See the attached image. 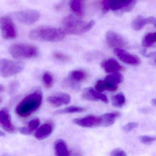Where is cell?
<instances>
[{
  "label": "cell",
  "mask_w": 156,
  "mask_h": 156,
  "mask_svg": "<svg viewBox=\"0 0 156 156\" xmlns=\"http://www.w3.org/2000/svg\"><path fill=\"white\" fill-rule=\"evenodd\" d=\"M4 90V87L2 85L0 84V92H3Z\"/></svg>",
  "instance_id": "cell-35"
},
{
  "label": "cell",
  "mask_w": 156,
  "mask_h": 156,
  "mask_svg": "<svg viewBox=\"0 0 156 156\" xmlns=\"http://www.w3.org/2000/svg\"><path fill=\"white\" fill-rule=\"evenodd\" d=\"M94 24V21L87 23L70 15L63 20L61 29L66 34L78 35L90 30Z\"/></svg>",
  "instance_id": "cell-3"
},
{
  "label": "cell",
  "mask_w": 156,
  "mask_h": 156,
  "mask_svg": "<svg viewBox=\"0 0 156 156\" xmlns=\"http://www.w3.org/2000/svg\"><path fill=\"white\" fill-rule=\"evenodd\" d=\"M70 95L66 93H60L50 96L47 98L49 104L55 107H59L69 104L71 102Z\"/></svg>",
  "instance_id": "cell-14"
},
{
  "label": "cell",
  "mask_w": 156,
  "mask_h": 156,
  "mask_svg": "<svg viewBox=\"0 0 156 156\" xmlns=\"http://www.w3.org/2000/svg\"><path fill=\"white\" fill-rule=\"evenodd\" d=\"M43 99L41 90L37 89L27 96L17 106L16 112L22 117H26L35 112L41 106Z\"/></svg>",
  "instance_id": "cell-2"
},
{
  "label": "cell",
  "mask_w": 156,
  "mask_h": 156,
  "mask_svg": "<svg viewBox=\"0 0 156 156\" xmlns=\"http://www.w3.org/2000/svg\"><path fill=\"white\" fill-rule=\"evenodd\" d=\"M110 155L112 156H126L127 154L121 149H115L110 152Z\"/></svg>",
  "instance_id": "cell-33"
},
{
  "label": "cell",
  "mask_w": 156,
  "mask_h": 156,
  "mask_svg": "<svg viewBox=\"0 0 156 156\" xmlns=\"http://www.w3.org/2000/svg\"><path fill=\"white\" fill-rule=\"evenodd\" d=\"M62 84L65 87H68L75 91H78L81 88L80 83L74 82L68 77L64 80Z\"/></svg>",
  "instance_id": "cell-28"
},
{
  "label": "cell",
  "mask_w": 156,
  "mask_h": 156,
  "mask_svg": "<svg viewBox=\"0 0 156 156\" xmlns=\"http://www.w3.org/2000/svg\"><path fill=\"white\" fill-rule=\"evenodd\" d=\"M138 126V124L136 122H129L126 124L122 126V129L124 132L126 133H129V132Z\"/></svg>",
  "instance_id": "cell-32"
},
{
  "label": "cell",
  "mask_w": 156,
  "mask_h": 156,
  "mask_svg": "<svg viewBox=\"0 0 156 156\" xmlns=\"http://www.w3.org/2000/svg\"><path fill=\"white\" fill-rule=\"evenodd\" d=\"M111 101L112 105L114 107L120 108L124 106L126 104V98L124 94L119 93L112 97Z\"/></svg>",
  "instance_id": "cell-26"
},
{
  "label": "cell",
  "mask_w": 156,
  "mask_h": 156,
  "mask_svg": "<svg viewBox=\"0 0 156 156\" xmlns=\"http://www.w3.org/2000/svg\"><path fill=\"white\" fill-rule=\"evenodd\" d=\"M0 126L6 132L10 134L17 132V128L12 122L9 112L6 108L0 110Z\"/></svg>",
  "instance_id": "cell-9"
},
{
  "label": "cell",
  "mask_w": 156,
  "mask_h": 156,
  "mask_svg": "<svg viewBox=\"0 0 156 156\" xmlns=\"http://www.w3.org/2000/svg\"><path fill=\"white\" fill-rule=\"evenodd\" d=\"M120 116V114L118 112H110L104 114L100 117L101 119L100 126L108 127L112 126Z\"/></svg>",
  "instance_id": "cell-19"
},
{
  "label": "cell",
  "mask_w": 156,
  "mask_h": 156,
  "mask_svg": "<svg viewBox=\"0 0 156 156\" xmlns=\"http://www.w3.org/2000/svg\"><path fill=\"white\" fill-rule=\"evenodd\" d=\"M101 66L108 73H114L124 70V67L113 58L106 59L101 62Z\"/></svg>",
  "instance_id": "cell-16"
},
{
  "label": "cell",
  "mask_w": 156,
  "mask_h": 156,
  "mask_svg": "<svg viewBox=\"0 0 156 156\" xmlns=\"http://www.w3.org/2000/svg\"><path fill=\"white\" fill-rule=\"evenodd\" d=\"M115 55L123 62L132 66H137L140 63V60L136 55L131 54L120 48H115Z\"/></svg>",
  "instance_id": "cell-10"
},
{
  "label": "cell",
  "mask_w": 156,
  "mask_h": 156,
  "mask_svg": "<svg viewBox=\"0 0 156 156\" xmlns=\"http://www.w3.org/2000/svg\"><path fill=\"white\" fill-rule=\"evenodd\" d=\"M106 40L109 47L120 48L126 45V42L122 36L111 31L108 32L106 34Z\"/></svg>",
  "instance_id": "cell-13"
},
{
  "label": "cell",
  "mask_w": 156,
  "mask_h": 156,
  "mask_svg": "<svg viewBox=\"0 0 156 156\" xmlns=\"http://www.w3.org/2000/svg\"><path fill=\"white\" fill-rule=\"evenodd\" d=\"M10 54L15 59H29L36 58L39 55L37 46L26 44H15L9 48Z\"/></svg>",
  "instance_id": "cell-4"
},
{
  "label": "cell",
  "mask_w": 156,
  "mask_h": 156,
  "mask_svg": "<svg viewBox=\"0 0 156 156\" xmlns=\"http://www.w3.org/2000/svg\"><path fill=\"white\" fill-rule=\"evenodd\" d=\"M156 140V137L153 136H141L139 137V140L141 143L146 145L152 144Z\"/></svg>",
  "instance_id": "cell-31"
},
{
  "label": "cell",
  "mask_w": 156,
  "mask_h": 156,
  "mask_svg": "<svg viewBox=\"0 0 156 156\" xmlns=\"http://www.w3.org/2000/svg\"><path fill=\"white\" fill-rule=\"evenodd\" d=\"M83 99L88 101H101L105 104L108 103V100L105 95L95 90L92 87H87L83 89L82 93Z\"/></svg>",
  "instance_id": "cell-12"
},
{
  "label": "cell",
  "mask_w": 156,
  "mask_h": 156,
  "mask_svg": "<svg viewBox=\"0 0 156 156\" xmlns=\"http://www.w3.org/2000/svg\"><path fill=\"white\" fill-rule=\"evenodd\" d=\"M4 136H5V133L3 131L0 130V137Z\"/></svg>",
  "instance_id": "cell-34"
},
{
  "label": "cell",
  "mask_w": 156,
  "mask_h": 156,
  "mask_svg": "<svg viewBox=\"0 0 156 156\" xmlns=\"http://www.w3.org/2000/svg\"><path fill=\"white\" fill-rule=\"evenodd\" d=\"M43 81L44 86L47 88H51L54 83V78L51 73L45 72L43 74L42 77Z\"/></svg>",
  "instance_id": "cell-29"
},
{
  "label": "cell",
  "mask_w": 156,
  "mask_h": 156,
  "mask_svg": "<svg viewBox=\"0 0 156 156\" xmlns=\"http://www.w3.org/2000/svg\"><path fill=\"white\" fill-rule=\"evenodd\" d=\"M151 103H152V105H156V99L155 98H154V99H153L152 100V101H151Z\"/></svg>",
  "instance_id": "cell-36"
},
{
  "label": "cell",
  "mask_w": 156,
  "mask_h": 156,
  "mask_svg": "<svg viewBox=\"0 0 156 156\" xmlns=\"http://www.w3.org/2000/svg\"><path fill=\"white\" fill-rule=\"evenodd\" d=\"M147 24H152L156 27V19L153 17L144 18L143 16H138L133 20L131 25L133 30L138 31L142 30Z\"/></svg>",
  "instance_id": "cell-15"
},
{
  "label": "cell",
  "mask_w": 156,
  "mask_h": 156,
  "mask_svg": "<svg viewBox=\"0 0 156 156\" xmlns=\"http://www.w3.org/2000/svg\"><path fill=\"white\" fill-rule=\"evenodd\" d=\"M54 146L56 156H68L70 155V152L68 150L67 145L63 140L59 139L56 140Z\"/></svg>",
  "instance_id": "cell-21"
},
{
  "label": "cell",
  "mask_w": 156,
  "mask_h": 156,
  "mask_svg": "<svg viewBox=\"0 0 156 156\" xmlns=\"http://www.w3.org/2000/svg\"><path fill=\"white\" fill-rule=\"evenodd\" d=\"M53 56L55 59L61 62H69L71 60L70 56L60 52H55L53 53Z\"/></svg>",
  "instance_id": "cell-30"
},
{
  "label": "cell",
  "mask_w": 156,
  "mask_h": 156,
  "mask_svg": "<svg viewBox=\"0 0 156 156\" xmlns=\"http://www.w3.org/2000/svg\"><path fill=\"white\" fill-rule=\"evenodd\" d=\"M136 4V0H103L102 10L104 13L109 10L129 12Z\"/></svg>",
  "instance_id": "cell-6"
},
{
  "label": "cell",
  "mask_w": 156,
  "mask_h": 156,
  "mask_svg": "<svg viewBox=\"0 0 156 156\" xmlns=\"http://www.w3.org/2000/svg\"><path fill=\"white\" fill-rule=\"evenodd\" d=\"M25 67V63L19 61L0 59V76L7 78L18 74Z\"/></svg>",
  "instance_id": "cell-5"
},
{
  "label": "cell",
  "mask_w": 156,
  "mask_h": 156,
  "mask_svg": "<svg viewBox=\"0 0 156 156\" xmlns=\"http://www.w3.org/2000/svg\"><path fill=\"white\" fill-rule=\"evenodd\" d=\"M65 35L61 28L41 26L31 31L29 37L34 41L57 42L63 40Z\"/></svg>",
  "instance_id": "cell-1"
},
{
  "label": "cell",
  "mask_w": 156,
  "mask_h": 156,
  "mask_svg": "<svg viewBox=\"0 0 156 156\" xmlns=\"http://www.w3.org/2000/svg\"><path fill=\"white\" fill-rule=\"evenodd\" d=\"M95 87L97 91L100 93L104 91H115L117 89L118 85L105 79L98 81Z\"/></svg>",
  "instance_id": "cell-20"
},
{
  "label": "cell",
  "mask_w": 156,
  "mask_h": 156,
  "mask_svg": "<svg viewBox=\"0 0 156 156\" xmlns=\"http://www.w3.org/2000/svg\"><path fill=\"white\" fill-rule=\"evenodd\" d=\"M156 42V33L147 34L142 40V44L144 47L149 48L154 46Z\"/></svg>",
  "instance_id": "cell-24"
},
{
  "label": "cell",
  "mask_w": 156,
  "mask_h": 156,
  "mask_svg": "<svg viewBox=\"0 0 156 156\" xmlns=\"http://www.w3.org/2000/svg\"><path fill=\"white\" fill-rule=\"evenodd\" d=\"M0 30L4 40H12L17 37L16 26L10 16H3L0 18Z\"/></svg>",
  "instance_id": "cell-7"
},
{
  "label": "cell",
  "mask_w": 156,
  "mask_h": 156,
  "mask_svg": "<svg viewBox=\"0 0 156 156\" xmlns=\"http://www.w3.org/2000/svg\"><path fill=\"white\" fill-rule=\"evenodd\" d=\"M105 79L111 83L118 85L119 84L122 83L124 81V77L121 73L116 72L107 76Z\"/></svg>",
  "instance_id": "cell-27"
},
{
  "label": "cell",
  "mask_w": 156,
  "mask_h": 156,
  "mask_svg": "<svg viewBox=\"0 0 156 156\" xmlns=\"http://www.w3.org/2000/svg\"><path fill=\"white\" fill-rule=\"evenodd\" d=\"M73 122L77 126L84 128H93L99 126L101 124L100 117L87 115L82 118L74 119Z\"/></svg>",
  "instance_id": "cell-11"
},
{
  "label": "cell",
  "mask_w": 156,
  "mask_h": 156,
  "mask_svg": "<svg viewBox=\"0 0 156 156\" xmlns=\"http://www.w3.org/2000/svg\"><path fill=\"white\" fill-rule=\"evenodd\" d=\"M41 121L38 118L32 119L29 122L27 127L22 128L21 132L23 135H29L31 134L34 131L36 130L40 125Z\"/></svg>",
  "instance_id": "cell-23"
},
{
  "label": "cell",
  "mask_w": 156,
  "mask_h": 156,
  "mask_svg": "<svg viewBox=\"0 0 156 156\" xmlns=\"http://www.w3.org/2000/svg\"><path fill=\"white\" fill-rule=\"evenodd\" d=\"M86 110V108L82 107L73 106L68 107L66 108L62 109L57 110L55 111V114H74V113H82L84 112Z\"/></svg>",
  "instance_id": "cell-25"
},
{
  "label": "cell",
  "mask_w": 156,
  "mask_h": 156,
  "mask_svg": "<svg viewBox=\"0 0 156 156\" xmlns=\"http://www.w3.org/2000/svg\"><path fill=\"white\" fill-rule=\"evenodd\" d=\"M13 17L23 24L30 25L36 22L40 19L41 14L35 10H26L15 12Z\"/></svg>",
  "instance_id": "cell-8"
},
{
  "label": "cell",
  "mask_w": 156,
  "mask_h": 156,
  "mask_svg": "<svg viewBox=\"0 0 156 156\" xmlns=\"http://www.w3.org/2000/svg\"><path fill=\"white\" fill-rule=\"evenodd\" d=\"M2 101H3V99H2L1 97H0V104L2 103Z\"/></svg>",
  "instance_id": "cell-37"
},
{
  "label": "cell",
  "mask_w": 156,
  "mask_h": 156,
  "mask_svg": "<svg viewBox=\"0 0 156 156\" xmlns=\"http://www.w3.org/2000/svg\"><path fill=\"white\" fill-rule=\"evenodd\" d=\"M53 130L54 126L51 123H44L36 129L34 136L38 140H43L50 136Z\"/></svg>",
  "instance_id": "cell-17"
},
{
  "label": "cell",
  "mask_w": 156,
  "mask_h": 156,
  "mask_svg": "<svg viewBox=\"0 0 156 156\" xmlns=\"http://www.w3.org/2000/svg\"><path fill=\"white\" fill-rule=\"evenodd\" d=\"M87 76V74L83 70H76L71 72L67 77L74 82L80 83L85 80Z\"/></svg>",
  "instance_id": "cell-22"
},
{
  "label": "cell",
  "mask_w": 156,
  "mask_h": 156,
  "mask_svg": "<svg viewBox=\"0 0 156 156\" xmlns=\"http://www.w3.org/2000/svg\"><path fill=\"white\" fill-rule=\"evenodd\" d=\"M85 0H69L71 11L78 18H82L84 12Z\"/></svg>",
  "instance_id": "cell-18"
}]
</instances>
